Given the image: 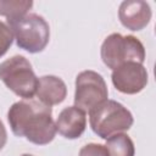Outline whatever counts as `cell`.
<instances>
[{
	"label": "cell",
	"instance_id": "6da1fadb",
	"mask_svg": "<svg viewBox=\"0 0 156 156\" xmlns=\"http://www.w3.org/2000/svg\"><path fill=\"white\" fill-rule=\"evenodd\" d=\"M51 113V107L38 100H21L9 108L7 121L16 136H24L35 145H46L56 134Z\"/></svg>",
	"mask_w": 156,
	"mask_h": 156
},
{
	"label": "cell",
	"instance_id": "7c38bea8",
	"mask_svg": "<svg viewBox=\"0 0 156 156\" xmlns=\"http://www.w3.org/2000/svg\"><path fill=\"white\" fill-rule=\"evenodd\" d=\"M32 6L33 1L30 0H0V16H5L7 20H15L27 15Z\"/></svg>",
	"mask_w": 156,
	"mask_h": 156
},
{
	"label": "cell",
	"instance_id": "2e32d148",
	"mask_svg": "<svg viewBox=\"0 0 156 156\" xmlns=\"http://www.w3.org/2000/svg\"><path fill=\"white\" fill-rule=\"evenodd\" d=\"M22 156H33V155H29V154H23Z\"/></svg>",
	"mask_w": 156,
	"mask_h": 156
},
{
	"label": "cell",
	"instance_id": "7a4b0ae2",
	"mask_svg": "<svg viewBox=\"0 0 156 156\" xmlns=\"http://www.w3.org/2000/svg\"><path fill=\"white\" fill-rule=\"evenodd\" d=\"M93 132L101 139L128 130L134 122L130 111L116 100H106L89 111Z\"/></svg>",
	"mask_w": 156,
	"mask_h": 156
},
{
	"label": "cell",
	"instance_id": "277c9868",
	"mask_svg": "<svg viewBox=\"0 0 156 156\" xmlns=\"http://www.w3.org/2000/svg\"><path fill=\"white\" fill-rule=\"evenodd\" d=\"M0 79L11 91L26 100L35 95L39 80L30 62L21 55H15L0 63Z\"/></svg>",
	"mask_w": 156,
	"mask_h": 156
},
{
	"label": "cell",
	"instance_id": "5b68a950",
	"mask_svg": "<svg viewBox=\"0 0 156 156\" xmlns=\"http://www.w3.org/2000/svg\"><path fill=\"white\" fill-rule=\"evenodd\" d=\"M100 55L102 62L113 71L126 62L143 63L145 61V48L134 35L112 33L105 38Z\"/></svg>",
	"mask_w": 156,
	"mask_h": 156
},
{
	"label": "cell",
	"instance_id": "5bb4252c",
	"mask_svg": "<svg viewBox=\"0 0 156 156\" xmlns=\"http://www.w3.org/2000/svg\"><path fill=\"white\" fill-rule=\"evenodd\" d=\"M79 156H108V152L105 145L90 143L79 150Z\"/></svg>",
	"mask_w": 156,
	"mask_h": 156
},
{
	"label": "cell",
	"instance_id": "8fae6325",
	"mask_svg": "<svg viewBox=\"0 0 156 156\" xmlns=\"http://www.w3.org/2000/svg\"><path fill=\"white\" fill-rule=\"evenodd\" d=\"M108 156H134L135 147L133 140L124 133H117L106 139Z\"/></svg>",
	"mask_w": 156,
	"mask_h": 156
},
{
	"label": "cell",
	"instance_id": "ba28073f",
	"mask_svg": "<svg viewBox=\"0 0 156 156\" xmlns=\"http://www.w3.org/2000/svg\"><path fill=\"white\" fill-rule=\"evenodd\" d=\"M118 18L123 27L129 30L144 29L151 20V9L146 1L127 0L119 5Z\"/></svg>",
	"mask_w": 156,
	"mask_h": 156
},
{
	"label": "cell",
	"instance_id": "9a60e30c",
	"mask_svg": "<svg viewBox=\"0 0 156 156\" xmlns=\"http://www.w3.org/2000/svg\"><path fill=\"white\" fill-rule=\"evenodd\" d=\"M6 141H7V132H6V128L2 123V121L0 119V150L5 146Z\"/></svg>",
	"mask_w": 156,
	"mask_h": 156
},
{
	"label": "cell",
	"instance_id": "30bf717a",
	"mask_svg": "<svg viewBox=\"0 0 156 156\" xmlns=\"http://www.w3.org/2000/svg\"><path fill=\"white\" fill-rule=\"evenodd\" d=\"M38 101L46 106L61 104L67 95V87L65 82L56 76H43L38 80L35 93Z\"/></svg>",
	"mask_w": 156,
	"mask_h": 156
},
{
	"label": "cell",
	"instance_id": "52a82bcc",
	"mask_svg": "<svg viewBox=\"0 0 156 156\" xmlns=\"http://www.w3.org/2000/svg\"><path fill=\"white\" fill-rule=\"evenodd\" d=\"M147 71L143 63L126 62L112 71L113 87L123 94L134 95L140 93L147 84Z\"/></svg>",
	"mask_w": 156,
	"mask_h": 156
},
{
	"label": "cell",
	"instance_id": "4fadbf2b",
	"mask_svg": "<svg viewBox=\"0 0 156 156\" xmlns=\"http://www.w3.org/2000/svg\"><path fill=\"white\" fill-rule=\"evenodd\" d=\"M12 41H13L12 32L10 30L9 26L5 22L0 21V57H2L7 52V50L12 45Z\"/></svg>",
	"mask_w": 156,
	"mask_h": 156
},
{
	"label": "cell",
	"instance_id": "8992f818",
	"mask_svg": "<svg viewBox=\"0 0 156 156\" xmlns=\"http://www.w3.org/2000/svg\"><path fill=\"white\" fill-rule=\"evenodd\" d=\"M108 90L102 76L95 71L88 69L78 73L76 77L74 106L89 112L101 102L106 101Z\"/></svg>",
	"mask_w": 156,
	"mask_h": 156
},
{
	"label": "cell",
	"instance_id": "3957f363",
	"mask_svg": "<svg viewBox=\"0 0 156 156\" xmlns=\"http://www.w3.org/2000/svg\"><path fill=\"white\" fill-rule=\"evenodd\" d=\"M7 24L20 49L37 54L46 48L50 39V27L43 16L27 13L15 20H7Z\"/></svg>",
	"mask_w": 156,
	"mask_h": 156
},
{
	"label": "cell",
	"instance_id": "9c48e42d",
	"mask_svg": "<svg viewBox=\"0 0 156 156\" xmlns=\"http://www.w3.org/2000/svg\"><path fill=\"white\" fill-rule=\"evenodd\" d=\"M56 132L67 139L79 138L87 128L85 112L76 106L65 107L55 122Z\"/></svg>",
	"mask_w": 156,
	"mask_h": 156
}]
</instances>
